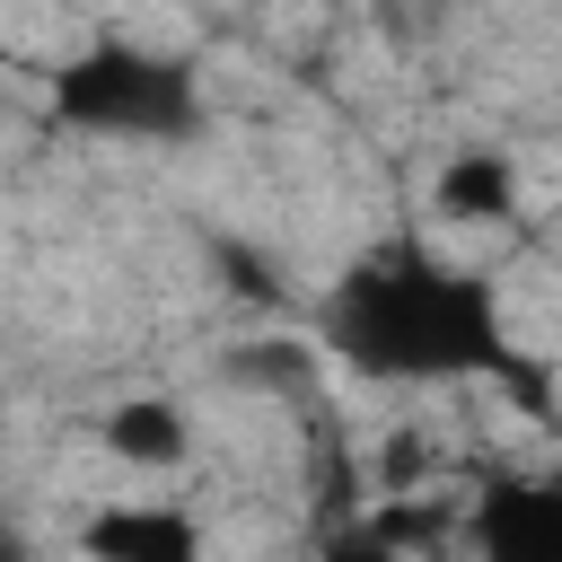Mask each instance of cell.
<instances>
[{
    "label": "cell",
    "instance_id": "obj_2",
    "mask_svg": "<svg viewBox=\"0 0 562 562\" xmlns=\"http://www.w3.org/2000/svg\"><path fill=\"white\" fill-rule=\"evenodd\" d=\"M53 114L97 140H193L202 132V70L184 53L105 35L53 70Z\"/></svg>",
    "mask_w": 562,
    "mask_h": 562
},
{
    "label": "cell",
    "instance_id": "obj_7",
    "mask_svg": "<svg viewBox=\"0 0 562 562\" xmlns=\"http://www.w3.org/2000/svg\"><path fill=\"white\" fill-rule=\"evenodd\" d=\"M316 562H413V553L395 544V527H386L378 509H351V518H325Z\"/></svg>",
    "mask_w": 562,
    "mask_h": 562
},
{
    "label": "cell",
    "instance_id": "obj_1",
    "mask_svg": "<svg viewBox=\"0 0 562 562\" xmlns=\"http://www.w3.org/2000/svg\"><path fill=\"white\" fill-rule=\"evenodd\" d=\"M325 351L351 378L378 386H465L492 378L518 404L544 413V369L509 342L492 281L422 255V246H378L325 290Z\"/></svg>",
    "mask_w": 562,
    "mask_h": 562
},
{
    "label": "cell",
    "instance_id": "obj_6",
    "mask_svg": "<svg viewBox=\"0 0 562 562\" xmlns=\"http://www.w3.org/2000/svg\"><path fill=\"white\" fill-rule=\"evenodd\" d=\"M430 202H439V220H509L518 211V167H509V149H492V140H474V149H457L448 167H439V184H430Z\"/></svg>",
    "mask_w": 562,
    "mask_h": 562
},
{
    "label": "cell",
    "instance_id": "obj_5",
    "mask_svg": "<svg viewBox=\"0 0 562 562\" xmlns=\"http://www.w3.org/2000/svg\"><path fill=\"white\" fill-rule=\"evenodd\" d=\"M97 439H105L114 465H140V474H176V465L193 457V422H184L176 395H123V404L97 422Z\"/></svg>",
    "mask_w": 562,
    "mask_h": 562
},
{
    "label": "cell",
    "instance_id": "obj_8",
    "mask_svg": "<svg viewBox=\"0 0 562 562\" xmlns=\"http://www.w3.org/2000/svg\"><path fill=\"white\" fill-rule=\"evenodd\" d=\"M0 562H26V553H0Z\"/></svg>",
    "mask_w": 562,
    "mask_h": 562
},
{
    "label": "cell",
    "instance_id": "obj_3",
    "mask_svg": "<svg viewBox=\"0 0 562 562\" xmlns=\"http://www.w3.org/2000/svg\"><path fill=\"white\" fill-rule=\"evenodd\" d=\"M474 562H562V474H509L465 509Z\"/></svg>",
    "mask_w": 562,
    "mask_h": 562
},
{
    "label": "cell",
    "instance_id": "obj_4",
    "mask_svg": "<svg viewBox=\"0 0 562 562\" xmlns=\"http://www.w3.org/2000/svg\"><path fill=\"white\" fill-rule=\"evenodd\" d=\"M88 562H202V527L176 501H114L79 527Z\"/></svg>",
    "mask_w": 562,
    "mask_h": 562
}]
</instances>
